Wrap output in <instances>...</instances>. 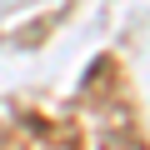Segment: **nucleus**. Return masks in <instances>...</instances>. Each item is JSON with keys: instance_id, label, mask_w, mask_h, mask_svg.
Returning a JSON list of instances; mask_svg holds the SVG:
<instances>
[]
</instances>
